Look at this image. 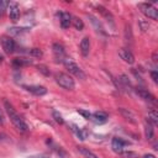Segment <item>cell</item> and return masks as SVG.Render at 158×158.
Returning <instances> with one entry per match:
<instances>
[{"label":"cell","instance_id":"cell-24","mask_svg":"<svg viewBox=\"0 0 158 158\" xmlns=\"http://www.w3.org/2000/svg\"><path fill=\"white\" fill-rule=\"evenodd\" d=\"M78 151H79L85 158H99L95 153H93L91 151H89V149L85 148V147H78Z\"/></svg>","mask_w":158,"mask_h":158},{"label":"cell","instance_id":"cell-39","mask_svg":"<svg viewBox=\"0 0 158 158\" xmlns=\"http://www.w3.org/2000/svg\"><path fill=\"white\" fill-rule=\"evenodd\" d=\"M2 59H4V57H2V56H0V63H2Z\"/></svg>","mask_w":158,"mask_h":158},{"label":"cell","instance_id":"cell-23","mask_svg":"<svg viewBox=\"0 0 158 158\" xmlns=\"http://www.w3.org/2000/svg\"><path fill=\"white\" fill-rule=\"evenodd\" d=\"M144 133H146L147 139H151L153 137V125L148 121H146V123H144Z\"/></svg>","mask_w":158,"mask_h":158},{"label":"cell","instance_id":"cell-27","mask_svg":"<svg viewBox=\"0 0 158 158\" xmlns=\"http://www.w3.org/2000/svg\"><path fill=\"white\" fill-rule=\"evenodd\" d=\"M28 53H30L32 57H37V58H41V57L43 56V53H42V51H41L40 48H32V49L28 51Z\"/></svg>","mask_w":158,"mask_h":158},{"label":"cell","instance_id":"cell-32","mask_svg":"<svg viewBox=\"0 0 158 158\" xmlns=\"http://www.w3.org/2000/svg\"><path fill=\"white\" fill-rule=\"evenodd\" d=\"M138 23H139V26H141V30H142V31H147V30H148V27H149L148 22H146V21H143V20H139V21H138Z\"/></svg>","mask_w":158,"mask_h":158},{"label":"cell","instance_id":"cell-8","mask_svg":"<svg viewBox=\"0 0 158 158\" xmlns=\"http://www.w3.org/2000/svg\"><path fill=\"white\" fill-rule=\"evenodd\" d=\"M23 89H26V91H28L33 95H37V96L44 95L47 93V89L42 85H23Z\"/></svg>","mask_w":158,"mask_h":158},{"label":"cell","instance_id":"cell-31","mask_svg":"<svg viewBox=\"0 0 158 158\" xmlns=\"http://www.w3.org/2000/svg\"><path fill=\"white\" fill-rule=\"evenodd\" d=\"M9 1H6V0H0V12H2V11H5L6 10V7L9 6Z\"/></svg>","mask_w":158,"mask_h":158},{"label":"cell","instance_id":"cell-38","mask_svg":"<svg viewBox=\"0 0 158 158\" xmlns=\"http://www.w3.org/2000/svg\"><path fill=\"white\" fill-rule=\"evenodd\" d=\"M153 62L157 63V53H153Z\"/></svg>","mask_w":158,"mask_h":158},{"label":"cell","instance_id":"cell-16","mask_svg":"<svg viewBox=\"0 0 158 158\" xmlns=\"http://www.w3.org/2000/svg\"><path fill=\"white\" fill-rule=\"evenodd\" d=\"M118 112L123 116V118H126L127 121L132 122V123H136V116L132 111H130L128 109H125V107H118Z\"/></svg>","mask_w":158,"mask_h":158},{"label":"cell","instance_id":"cell-17","mask_svg":"<svg viewBox=\"0 0 158 158\" xmlns=\"http://www.w3.org/2000/svg\"><path fill=\"white\" fill-rule=\"evenodd\" d=\"M96 10L106 19V21H107L109 23H111V25L114 26V16L111 15V12H110L109 10H106V9H105L104 6H101V5H98V6H96Z\"/></svg>","mask_w":158,"mask_h":158},{"label":"cell","instance_id":"cell-30","mask_svg":"<svg viewBox=\"0 0 158 158\" xmlns=\"http://www.w3.org/2000/svg\"><path fill=\"white\" fill-rule=\"evenodd\" d=\"M77 112H78L79 115H81L84 118H90V116H91V114H90L89 111H85V110H81V109H78Z\"/></svg>","mask_w":158,"mask_h":158},{"label":"cell","instance_id":"cell-26","mask_svg":"<svg viewBox=\"0 0 158 158\" xmlns=\"http://www.w3.org/2000/svg\"><path fill=\"white\" fill-rule=\"evenodd\" d=\"M125 38L126 41L128 42H132L133 41V36H132V31H131V26L130 25H126L125 26Z\"/></svg>","mask_w":158,"mask_h":158},{"label":"cell","instance_id":"cell-1","mask_svg":"<svg viewBox=\"0 0 158 158\" xmlns=\"http://www.w3.org/2000/svg\"><path fill=\"white\" fill-rule=\"evenodd\" d=\"M4 106H5V110H6V112H7V115H9V117H10V120H11V122L14 123V126L20 131V132H26L27 131V125H26V122L22 120V117L17 114V111L14 109V106L9 102V101H4Z\"/></svg>","mask_w":158,"mask_h":158},{"label":"cell","instance_id":"cell-5","mask_svg":"<svg viewBox=\"0 0 158 158\" xmlns=\"http://www.w3.org/2000/svg\"><path fill=\"white\" fill-rule=\"evenodd\" d=\"M0 42H1V47H2V49H4V52H5L6 54H11V53H14L16 44H15V41H14L10 36H2V37L0 38Z\"/></svg>","mask_w":158,"mask_h":158},{"label":"cell","instance_id":"cell-21","mask_svg":"<svg viewBox=\"0 0 158 158\" xmlns=\"http://www.w3.org/2000/svg\"><path fill=\"white\" fill-rule=\"evenodd\" d=\"M147 121H148V122H151L152 125L158 123V114H157V111H156V110H151V111H148Z\"/></svg>","mask_w":158,"mask_h":158},{"label":"cell","instance_id":"cell-7","mask_svg":"<svg viewBox=\"0 0 158 158\" xmlns=\"http://www.w3.org/2000/svg\"><path fill=\"white\" fill-rule=\"evenodd\" d=\"M125 144H130V142H128V141H125V139H122V138H120V137L112 138L111 147H112L114 152H116V153L120 154V153L123 151V146H125Z\"/></svg>","mask_w":158,"mask_h":158},{"label":"cell","instance_id":"cell-6","mask_svg":"<svg viewBox=\"0 0 158 158\" xmlns=\"http://www.w3.org/2000/svg\"><path fill=\"white\" fill-rule=\"evenodd\" d=\"M52 49H53V54H54V58L57 62H62L67 58L65 57V51H64V47L59 43H53L52 46Z\"/></svg>","mask_w":158,"mask_h":158},{"label":"cell","instance_id":"cell-3","mask_svg":"<svg viewBox=\"0 0 158 158\" xmlns=\"http://www.w3.org/2000/svg\"><path fill=\"white\" fill-rule=\"evenodd\" d=\"M63 64H64V67L68 69V72H69L70 74L75 75V77L79 78V79H85L84 72H83V70L80 69V67H79L75 62H73L70 58H65V59L63 60Z\"/></svg>","mask_w":158,"mask_h":158},{"label":"cell","instance_id":"cell-9","mask_svg":"<svg viewBox=\"0 0 158 158\" xmlns=\"http://www.w3.org/2000/svg\"><path fill=\"white\" fill-rule=\"evenodd\" d=\"M118 56L121 57V59L128 64H133L135 63V56L132 54V52L127 48H121L118 49Z\"/></svg>","mask_w":158,"mask_h":158},{"label":"cell","instance_id":"cell-13","mask_svg":"<svg viewBox=\"0 0 158 158\" xmlns=\"http://www.w3.org/2000/svg\"><path fill=\"white\" fill-rule=\"evenodd\" d=\"M72 15L69 12H60L59 14V21H60V26L63 28H68L72 25Z\"/></svg>","mask_w":158,"mask_h":158},{"label":"cell","instance_id":"cell-28","mask_svg":"<svg viewBox=\"0 0 158 158\" xmlns=\"http://www.w3.org/2000/svg\"><path fill=\"white\" fill-rule=\"evenodd\" d=\"M120 154H121L123 158H137V153H135V152H131V151H128V152H125V151H122Z\"/></svg>","mask_w":158,"mask_h":158},{"label":"cell","instance_id":"cell-34","mask_svg":"<svg viewBox=\"0 0 158 158\" xmlns=\"http://www.w3.org/2000/svg\"><path fill=\"white\" fill-rule=\"evenodd\" d=\"M151 75H152L153 81H154V83H157V80H158V74H157V72H152V73H151Z\"/></svg>","mask_w":158,"mask_h":158},{"label":"cell","instance_id":"cell-14","mask_svg":"<svg viewBox=\"0 0 158 158\" xmlns=\"http://www.w3.org/2000/svg\"><path fill=\"white\" fill-rule=\"evenodd\" d=\"M136 93H137V95H138L141 99H143L144 101L153 102V104L156 102V98H154L149 91H147V90H144V89H137Z\"/></svg>","mask_w":158,"mask_h":158},{"label":"cell","instance_id":"cell-20","mask_svg":"<svg viewBox=\"0 0 158 158\" xmlns=\"http://www.w3.org/2000/svg\"><path fill=\"white\" fill-rule=\"evenodd\" d=\"M48 143L51 144V147H52V149L59 156V158H68V153L60 147V146H57L56 143H53L52 141H48Z\"/></svg>","mask_w":158,"mask_h":158},{"label":"cell","instance_id":"cell-10","mask_svg":"<svg viewBox=\"0 0 158 158\" xmlns=\"http://www.w3.org/2000/svg\"><path fill=\"white\" fill-rule=\"evenodd\" d=\"M10 10H9V17L11 21L16 22L20 19V7L17 5V2H10L9 4Z\"/></svg>","mask_w":158,"mask_h":158},{"label":"cell","instance_id":"cell-18","mask_svg":"<svg viewBox=\"0 0 158 158\" xmlns=\"http://www.w3.org/2000/svg\"><path fill=\"white\" fill-rule=\"evenodd\" d=\"M89 51H90V41L88 37H84L80 41V52L84 57H86L89 54Z\"/></svg>","mask_w":158,"mask_h":158},{"label":"cell","instance_id":"cell-29","mask_svg":"<svg viewBox=\"0 0 158 158\" xmlns=\"http://www.w3.org/2000/svg\"><path fill=\"white\" fill-rule=\"evenodd\" d=\"M52 115H53V118H54V121H56V122H58V123H60V125L64 122V120H63V117H62V115H60L59 112L53 111V114H52Z\"/></svg>","mask_w":158,"mask_h":158},{"label":"cell","instance_id":"cell-11","mask_svg":"<svg viewBox=\"0 0 158 158\" xmlns=\"http://www.w3.org/2000/svg\"><path fill=\"white\" fill-rule=\"evenodd\" d=\"M90 118H91L95 123L101 125V123H105V122L107 121L109 115H107L106 112H104V111H96V112H94V114L90 116Z\"/></svg>","mask_w":158,"mask_h":158},{"label":"cell","instance_id":"cell-33","mask_svg":"<svg viewBox=\"0 0 158 158\" xmlns=\"http://www.w3.org/2000/svg\"><path fill=\"white\" fill-rule=\"evenodd\" d=\"M37 69H38L41 73H43L44 75H49V70L47 69L46 65H37Z\"/></svg>","mask_w":158,"mask_h":158},{"label":"cell","instance_id":"cell-12","mask_svg":"<svg viewBox=\"0 0 158 158\" xmlns=\"http://www.w3.org/2000/svg\"><path fill=\"white\" fill-rule=\"evenodd\" d=\"M88 17H89V20H90V22H91L93 27L95 28V31H96L98 33L102 35V36H106V32H105V30H104V27H102L101 22H100L95 16H93V15H88Z\"/></svg>","mask_w":158,"mask_h":158},{"label":"cell","instance_id":"cell-36","mask_svg":"<svg viewBox=\"0 0 158 158\" xmlns=\"http://www.w3.org/2000/svg\"><path fill=\"white\" fill-rule=\"evenodd\" d=\"M143 158H156L153 154H146V156H143Z\"/></svg>","mask_w":158,"mask_h":158},{"label":"cell","instance_id":"cell-4","mask_svg":"<svg viewBox=\"0 0 158 158\" xmlns=\"http://www.w3.org/2000/svg\"><path fill=\"white\" fill-rule=\"evenodd\" d=\"M138 7L139 10L144 14V16H147L148 19L151 20H158V10L152 5V4H148V2H142V4H138Z\"/></svg>","mask_w":158,"mask_h":158},{"label":"cell","instance_id":"cell-15","mask_svg":"<svg viewBox=\"0 0 158 158\" xmlns=\"http://www.w3.org/2000/svg\"><path fill=\"white\" fill-rule=\"evenodd\" d=\"M70 127H72V131L77 135V137L79 138V139H85L86 138V136H88V131H86V128L85 127H83V128H80V127H78L77 125H74V123H70Z\"/></svg>","mask_w":158,"mask_h":158},{"label":"cell","instance_id":"cell-2","mask_svg":"<svg viewBox=\"0 0 158 158\" xmlns=\"http://www.w3.org/2000/svg\"><path fill=\"white\" fill-rule=\"evenodd\" d=\"M56 81L59 86H62L63 89H67V90H73L74 86H75V83H74V79L65 74V73H58L56 74Z\"/></svg>","mask_w":158,"mask_h":158},{"label":"cell","instance_id":"cell-35","mask_svg":"<svg viewBox=\"0 0 158 158\" xmlns=\"http://www.w3.org/2000/svg\"><path fill=\"white\" fill-rule=\"evenodd\" d=\"M27 158H49L44 154H36V156H31V157H27Z\"/></svg>","mask_w":158,"mask_h":158},{"label":"cell","instance_id":"cell-19","mask_svg":"<svg viewBox=\"0 0 158 158\" xmlns=\"http://www.w3.org/2000/svg\"><path fill=\"white\" fill-rule=\"evenodd\" d=\"M12 64H14V67H16V68H21V67L32 64V60H31V59H27V58L20 57V58H15V59L12 60Z\"/></svg>","mask_w":158,"mask_h":158},{"label":"cell","instance_id":"cell-25","mask_svg":"<svg viewBox=\"0 0 158 158\" xmlns=\"http://www.w3.org/2000/svg\"><path fill=\"white\" fill-rule=\"evenodd\" d=\"M72 23H73V26L75 27V30H78V31H81V30L84 28L83 21H81L80 19H78V17H72Z\"/></svg>","mask_w":158,"mask_h":158},{"label":"cell","instance_id":"cell-37","mask_svg":"<svg viewBox=\"0 0 158 158\" xmlns=\"http://www.w3.org/2000/svg\"><path fill=\"white\" fill-rule=\"evenodd\" d=\"M4 123V117H2V114L0 112V125H2Z\"/></svg>","mask_w":158,"mask_h":158},{"label":"cell","instance_id":"cell-40","mask_svg":"<svg viewBox=\"0 0 158 158\" xmlns=\"http://www.w3.org/2000/svg\"><path fill=\"white\" fill-rule=\"evenodd\" d=\"M0 16H1V12H0Z\"/></svg>","mask_w":158,"mask_h":158},{"label":"cell","instance_id":"cell-22","mask_svg":"<svg viewBox=\"0 0 158 158\" xmlns=\"http://www.w3.org/2000/svg\"><path fill=\"white\" fill-rule=\"evenodd\" d=\"M27 31H28L27 27H11V28H9V33L10 35H14V36L22 35V33H25Z\"/></svg>","mask_w":158,"mask_h":158}]
</instances>
